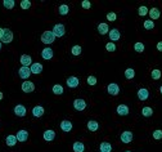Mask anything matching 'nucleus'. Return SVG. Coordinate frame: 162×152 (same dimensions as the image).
<instances>
[{
	"label": "nucleus",
	"instance_id": "obj_1",
	"mask_svg": "<svg viewBox=\"0 0 162 152\" xmlns=\"http://www.w3.org/2000/svg\"><path fill=\"white\" fill-rule=\"evenodd\" d=\"M55 40V35L53 34V31H45L43 32L41 35V41L44 44H51V43H54Z\"/></svg>",
	"mask_w": 162,
	"mask_h": 152
},
{
	"label": "nucleus",
	"instance_id": "obj_2",
	"mask_svg": "<svg viewBox=\"0 0 162 152\" xmlns=\"http://www.w3.org/2000/svg\"><path fill=\"white\" fill-rule=\"evenodd\" d=\"M53 34L55 35V38H62V36H64L66 34V30H64V25L62 23H57L54 27H53Z\"/></svg>",
	"mask_w": 162,
	"mask_h": 152
},
{
	"label": "nucleus",
	"instance_id": "obj_3",
	"mask_svg": "<svg viewBox=\"0 0 162 152\" xmlns=\"http://www.w3.org/2000/svg\"><path fill=\"white\" fill-rule=\"evenodd\" d=\"M2 40L3 43H5V44H9V43L13 41V32L12 30H9V28H4V34L2 36Z\"/></svg>",
	"mask_w": 162,
	"mask_h": 152
},
{
	"label": "nucleus",
	"instance_id": "obj_4",
	"mask_svg": "<svg viewBox=\"0 0 162 152\" xmlns=\"http://www.w3.org/2000/svg\"><path fill=\"white\" fill-rule=\"evenodd\" d=\"M73 107H75V110H77V111H84L86 108V102L84 99L77 98L73 101Z\"/></svg>",
	"mask_w": 162,
	"mask_h": 152
},
{
	"label": "nucleus",
	"instance_id": "obj_5",
	"mask_svg": "<svg viewBox=\"0 0 162 152\" xmlns=\"http://www.w3.org/2000/svg\"><path fill=\"white\" fill-rule=\"evenodd\" d=\"M18 75H19L21 79H23V80L28 79V77H30V75H31V70H30V67H25V66H22V67L18 70Z\"/></svg>",
	"mask_w": 162,
	"mask_h": 152
},
{
	"label": "nucleus",
	"instance_id": "obj_6",
	"mask_svg": "<svg viewBox=\"0 0 162 152\" xmlns=\"http://www.w3.org/2000/svg\"><path fill=\"white\" fill-rule=\"evenodd\" d=\"M34 90H35V84L32 81H23V83H22V92L32 93Z\"/></svg>",
	"mask_w": 162,
	"mask_h": 152
},
{
	"label": "nucleus",
	"instance_id": "obj_7",
	"mask_svg": "<svg viewBox=\"0 0 162 152\" xmlns=\"http://www.w3.org/2000/svg\"><path fill=\"white\" fill-rule=\"evenodd\" d=\"M107 92L111 94V96H119L120 86L117 85V84H115V83H112V84H109V85L107 86Z\"/></svg>",
	"mask_w": 162,
	"mask_h": 152
},
{
	"label": "nucleus",
	"instance_id": "obj_8",
	"mask_svg": "<svg viewBox=\"0 0 162 152\" xmlns=\"http://www.w3.org/2000/svg\"><path fill=\"white\" fill-rule=\"evenodd\" d=\"M26 107L23 105H17L14 107V113H16V116H19V117H25L26 116Z\"/></svg>",
	"mask_w": 162,
	"mask_h": 152
},
{
	"label": "nucleus",
	"instance_id": "obj_9",
	"mask_svg": "<svg viewBox=\"0 0 162 152\" xmlns=\"http://www.w3.org/2000/svg\"><path fill=\"white\" fill-rule=\"evenodd\" d=\"M120 138H121V142H122V143L129 144V143L132 142V133L129 132V130H126V132H124V133L121 134Z\"/></svg>",
	"mask_w": 162,
	"mask_h": 152
},
{
	"label": "nucleus",
	"instance_id": "obj_10",
	"mask_svg": "<svg viewBox=\"0 0 162 152\" xmlns=\"http://www.w3.org/2000/svg\"><path fill=\"white\" fill-rule=\"evenodd\" d=\"M19 62L22 66H25V67H30V64L32 63V58L28 54H22L21 55V58H19Z\"/></svg>",
	"mask_w": 162,
	"mask_h": 152
},
{
	"label": "nucleus",
	"instance_id": "obj_11",
	"mask_svg": "<svg viewBox=\"0 0 162 152\" xmlns=\"http://www.w3.org/2000/svg\"><path fill=\"white\" fill-rule=\"evenodd\" d=\"M53 49H50V48H45V49H43L41 50V57L44 60H47V61H50L51 58H53Z\"/></svg>",
	"mask_w": 162,
	"mask_h": 152
},
{
	"label": "nucleus",
	"instance_id": "obj_12",
	"mask_svg": "<svg viewBox=\"0 0 162 152\" xmlns=\"http://www.w3.org/2000/svg\"><path fill=\"white\" fill-rule=\"evenodd\" d=\"M16 137H17V141H19V142H26V141L28 139V132H27V130H25V129L18 130Z\"/></svg>",
	"mask_w": 162,
	"mask_h": 152
},
{
	"label": "nucleus",
	"instance_id": "obj_13",
	"mask_svg": "<svg viewBox=\"0 0 162 152\" xmlns=\"http://www.w3.org/2000/svg\"><path fill=\"white\" fill-rule=\"evenodd\" d=\"M108 35H109V40H112V43H113V41H117V40H120V36H121L120 31L117 30V28H112V30H109Z\"/></svg>",
	"mask_w": 162,
	"mask_h": 152
},
{
	"label": "nucleus",
	"instance_id": "obj_14",
	"mask_svg": "<svg viewBox=\"0 0 162 152\" xmlns=\"http://www.w3.org/2000/svg\"><path fill=\"white\" fill-rule=\"evenodd\" d=\"M43 137H44V139H45L47 142H51L55 138V132H54V130H51V129H48V130L44 132Z\"/></svg>",
	"mask_w": 162,
	"mask_h": 152
},
{
	"label": "nucleus",
	"instance_id": "obj_15",
	"mask_svg": "<svg viewBox=\"0 0 162 152\" xmlns=\"http://www.w3.org/2000/svg\"><path fill=\"white\" fill-rule=\"evenodd\" d=\"M61 130H62V132H64V133L71 132V130H72V122L68 121V120H63L61 122Z\"/></svg>",
	"mask_w": 162,
	"mask_h": 152
},
{
	"label": "nucleus",
	"instance_id": "obj_16",
	"mask_svg": "<svg viewBox=\"0 0 162 152\" xmlns=\"http://www.w3.org/2000/svg\"><path fill=\"white\" fill-rule=\"evenodd\" d=\"M149 97V92L148 89H145V88H140L138 90V98L140 99V101H147Z\"/></svg>",
	"mask_w": 162,
	"mask_h": 152
},
{
	"label": "nucleus",
	"instance_id": "obj_17",
	"mask_svg": "<svg viewBox=\"0 0 162 152\" xmlns=\"http://www.w3.org/2000/svg\"><path fill=\"white\" fill-rule=\"evenodd\" d=\"M67 85L70 86V88H77L79 86V84H80V81H79V79L76 77V76H70L68 79H67Z\"/></svg>",
	"mask_w": 162,
	"mask_h": 152
},
{
	"label": "nucleus",
	"instance_id": "obj_18",
	"mask_svg": "<svg viewBox=\"0 0 162 152\" xmlns=\"http://www.w3.org/2000/svg\"><path fill=\"white\" fill-rule=\"evenodd\" d=\"M116 111L120 116H126V115H129V107L126 105H120V106H117Z\"/></svg>",
	"mask_w": 162,
	"mask_h": 152
},
{
	"label": "nucleus",
	"instance_id": "obj_19",
	"mask_svg": "<svg viewBox=\"0 0 162 152\" xmlns=\"http://www.w3.org/2000/svg\"><path fill=\"white\" fill-rule=\"evenodd\" d=\"M31 74H35V75H38V74H41V71H43V64L41 63H32L31 64Z\"/></svg>",
	"mask_w": 162,
	"mask_h": 152
},
{
	"label": "nucleus",
	"instance_id": "obj_20",
	"mask_svg": "<svg viewBox=\"0 0 162 152\" xmlns=\"http://www.w3.org/2000/svg\"><path fill=\"white\" fill-rule=\"evenodd\" d=\"M32 115L35 117H41L43 115H44V107L41 106H35L32 108Z\"/></svg>",
	"mask_w": 162,
	"mask_h": 152
},
{
	"label": "nucleus",
	"instance_id": "obj_21",
	"mask_svg": "<svg viewBox=\"0 0 162 152\" xmlns=\"http://www.w3.org/2000/svg\"><path fill=\"white\" fill-rule=\"evenodd\" d=\"M5 142H6V144H8V146L9 147H14V146H16V144H17V137L16 135H8V137H6V138H5Z\"/></svg>",
	"mask_w": 162,
	"mask_h": 152
},
{
	"label": "nucleus",
	"instance_id": "obj_22",
	"mask_svg": "<svg viewBox=\"0 0 162 152\" xmlns=\"http://www.w3.org/2000/svg\"><path fill=\"white\" fill-rule=\"evenodd\" d=\"M148 13H149V17H151L152 21H153V19H158L160 16H161L160 9H157V8H152V9H149Z\"/></svg>",
	"mask_w": 162,
	"mask_h": 152
},
{
	"label": "nucleus",
	"instance_id": "obj_23",
	"mask_svg": "<svg viewBox=\"0 0 162 152\" xmlns=\"http://www.w3.org/2000/svg\"><path fill=\"white\" fill-rule=\"evenodd\" d=\"M87 129L90 130V132H97V130L99 129V124L97 121H94V120H90V121H87Z\"/></svg>",
	"mask_w": 162,
	"mask_h": 152
},
{
	"label": "nucleus",
	"instance_id": "obj_24",
	"mask_svg": "<svg viewBox=\"0 0 162 152\" xmlns=\"http://www.w3.org/2000/svg\"><path fill=\"white\" fill-rule=\"evenodd\" d=\"M98 32H99L100 35H106V34H108V32H109V27H108V25H107V23H99V25H98Z\"/></svg>",
	"mask_w": 162,
	"mask_h": 152
},
{
	"label": "nucleus",
	"instance_id": "obj_25",
	"mask_svg": "<svg viewBox=\"0 0 162 152\" xmlns=\"http://www.w3.org/2000/svg\"><path fill=\"white\" fill-rule=\"evenodd\" d=\"M72 150L75 151V152H84L85 151V146H84V143H81V142L77 141V142L73 143Z\"/></svg>",
	"mask_w": 162,
	"mask_h": 152
},
{
	"label": "nucleus",
	"instance_id": "obj_26",
	"mask_svg": "<svg viewBox=\"0 0 162 152\" xmlns=\"http://www.w3.org/2000/svg\"><path fill=\"white\" fill-rule=\"evenodd\" d=\"M99 147H100V151H102V152H111V151H112L111 143H108V142H102Z\"/></svg>",
	"mask_w": 162,
	"mask_h": 152
},
{
	"label": "nucleus",
	"instance_id": "obj_27",
	"mask_svg": "<svg viewBox=\"0 0 162 152\" xmlns=\"http://www.w3.org/2000/svg\"><path fill=\"white\" fill-rule=\"evenodd\" d=\"M125 77L129 79V80L134 79V77H135V71H134V68H126V70H125Z\"/></svg>",
	"mask_w": 162,
	"mask_h": 152
},
{
	"label": "nucleus",
	"instance_id": "obj_28",
	"mask_svg": "<svg viewBox=\"0 0 162 152\" xmlns=\"http://www.w3.org/2000/svg\"><path fill=\"white\" fill-rule=\"evenodd\" d=\"M142 115L144 117H151L152 115H153V110L151 107H143V110H142Z\"/></svg>",
	"mask_w": 162,
	"mask_h": 152
},
{
	"label": "nucleus",
	"instance_id": "obj_29",
	"mask_svg": "<svg viewBox=\"0 0 162 152\" xmlns=\"http://www.w3.org/2000/svg\"><path fill=\"white\" fill-rule=\"evenodd\" d=\"M58 12H59L61 16H66V14H68L70 12V8H68V5H66V4H62L59 8H58Z\"/></svg>",
	"mask_w": 162,
	"mask_h": 152
},
{
	"label": "nucleus",
	"instance_id": "obj_30",
	"mask_svg": "<svg viewBox=\"0 0 162 152\" xmlns=\"http://www.w3.org/2000/svg\"><path fill=\"white\" fill-rule=\"evenodd\" d=\"M53 93L55 94V96H61V94H63V86L59 85V84H55L53 86Z\"/></svg>",
	"mask_w": 162,
	"mask_h": 152
},
{
	"label": "nucleus",
	"instance_id": "obj_31",
	"mask_svg": "<svg viewBox=\"0 0 162 152\" xmlns=\"http://www.w3.org/2000/svg\"><path fill=\"white\" fill-rule=\"evenodd\" d=\"M144 28L145 30H153L154 28V22L152 19H147V21H144Z\"/></svg>",
	"mask_w": 162,
	"mask_h": 152
},
{
	"label": "nucleus",
	"instance_id": "obj_32",
	"mask_svg": "<svg viewBox=\"0 0 162 152\" xmlns=\"http://www.w3.org/2000/svg\"><path fill=\"white\" fill-rule=\"evenodd\" d=\"M14 4H16L14 0H4V2H3V5L5 6L6 9H13L14 8Z\"/></svg>",
	"mask_w": 162,
	"mask_h": 152
},
{
	"label": "nucleus",
	"instance_id": "obj_33",
	"mask_svg": "<svg viewBox=\"0 0 162 152\" xmlns=\"http://www.w3.org/2000/svg\"><path fill=\"white\" fill-rule=\"evenodd\" d=\"M19 5H21V8H22V9L27 10V9H30V8H31V2H30V0H22Z\"/></svg>",
	"mask_w": 162,
	"mask_h": 152
},
{
	"label": "nucleus",
	"instance_id": "obj_34",
	"mask_svg": "<svg viewBox=\"0 0 162 152\" xmlns=\"http://www.w3.org/2000/svg\"><path fill=\"white\" fill-rule=\"evenodd\" d=\"M81 52H83V49H81L80 45H75V47H72V49H71L72 55H80Z\"/></svg>",
	"mask_w": 162,
	"mask_h": 152
},
{
	"label": "nucleus",
	"instance_id": "obj_35",
	"mask_svg": "<svg viewBox=\"0 0 162 152\" xmlns=\"http://www.w3.org/2000/svg\"><path fill=\"white\" fill-rule=\"evenodd\" d=\"M151 76H152L153 80H158V79L161 77V71H160L158 68H154V70L151 72Z\"/></svg>",
	"mask_w": 162,
	"mask_h": 152
},
{
	"label": "nucleus",
	"instance_id": "obj_36",
	"mask_svg": "<svg viewBox=\"0 0 162 152\" xmlns=\"http://www.w3.org/2000/svg\"><path fill=\"white\" fill-rule=\"evenodd\" d=\"M134 49L136 50L138 53H143V52H144V49H145V47H144V44H143V43H135Z\"/></svg>",
	"mask_w": 162,
	"mask_h": 152
},
{
	"label": "nucleus",
	"instance_id": "obj_37",
	"mask_svg": "<svg viewBox=\"0 0 162 152\" xmlns=\"http://www.w3.org/2000/svg\"><path fill=\"white\" fill-rule=\"evenodd\" d=\"M138 13H139V16H140V17H144L145 14L148 13V8H147V6H144V5L139 6V9H138Z\"/></svg>",
	"mask_w": 162,
	"mask_h": 152
},
{
	"label": "nucleus",
	"instance_id": "obj_38",
	"mask_svg": "<svg viewBox=\"0 0 162 152\" xmlns=\"http://www.w3.org/2000/svg\"><path fill=\"white\" fill-rule=\"evenodd\" d=\"M153 139H162V130H154L153 132Z\"/></svg>",
	"mask_w": 162,
	"mask_h": 152
},
{
	"label": "nucleus",
	"instance_id": "obj_39",
	"mask_svg": "<svg viewBox=\"0 0 162 152\" xmlns=\"http://www.w3.org/2000/svg\"><path fill=\"white\" fill-rule=\"evenodd\" d=\"M107 19L109 21V22H115V21L117 19V16H116V13H113V12L108 13V14H107Z\"/></svg>",
	"mask_w": 162,
	"mask_h": 152
},
{
	"label": "nucleus",
	"instance_id": "obj_40",
	"mask_svg": "<svg viewBox=\"0 0 162 152\" xmlns=\"http://www.w3.org/2000/svg\"><path fill=\"white\" fill-rule=\"evenodd\" d=\"M106 49L108 50V52H115L116 50V45H115V43H107V45H106Z\"/></svg>",
	"mask_w": 162,
	"mask_h": 152
},
{
	"label": "nucleus",
	"instance_id": "obj_41",
	"mask_svg": "<svg viewBox=\"0 0 162 152\" xmlns=\"http://www.w3.org/2000/svg\"><path fill=\"white\" fill-rule=\"evenodd\" d=\"M87 84H89V85H95V84H97V77H95V76H89V77H87Z\"/></svg>",
	"mask_w": 162,
	"mask_h": 152
},
{
	"label": "nucleus",
	"instance_id": "obj_42",
	"mask_svg": "<svg viewBox=\"0 0 162 152\" xmlns=\"http://www.w3.org/2000/svg\"><path fill=\"white\" fill-rule=\"evenodd\" d=\"M81 6H83L84 9H90L91 4H90V2H87V0H84V2L81 3Z\"/></svg>",
	"mask_w": 162,
	"mask_h": 152
},
{
	"label": "nucleus",
	"instance_id": "obj_43",
	"mask_svg": "<svg viewBox=\"0 0 162 152\" xmlns=\"http://www.w3.org/2000/svg\"><path fill=\"white\" fill-rule=\"evenodd\" d=\"M157 50H160V52H162V41L157 43Z\"/></svg>",
	"mask_w": 162,
	"mask_h": 152
},
{
	"label": "nucleus",
	"instance_id": "obj_44",
	"mask_svg": "<svg viewBox=\"0 0 162 152\" xmlns=\"http://www.w3.org/2000/svg\"><path fill=\"white\" fill-rule=\"evenodd\" d=\"M3 34H4V28H2V27H0V39H2Z\"/></svg>",
	"mask_w": 162,
	"mask_h": 152
},
{
	"label": "nucleus",
	"instance_id": "obj_45",
	"mask_svg": "<svg viewBox=\"0 0 162 152\" xmlns=\"http://www.w3.org/2000/svg\"><path fill=\"white\" fill-rule=\"evenodd\" d=\"M3 97H4V94H3L2 92H0V101H2V99H3Z\"/></svg>",
	"mask_w": 162,
	"mask_h": 152
},
{
	"label": "nucleus",
	"instance_id": "obj_46",
	"mask_svg": "<svg viewBox=\"0 0 162 152\" xmlns=\"http://www.w3.org/2000/svg\"><path fill=\"white\" fill-rule=\"evenodd\" d=\"M160 92H161V94H162V86H161V88H160Z\"/></svg>",
	"mask_w": 162,
	"mask_h": 152
},
{
	"label": "nucleus",
	"instance_id": "obj_47",
	"mask_svg": "<svg viewBox=\"0 0 162 152\" xmlns=\"http://www.w3.org/2000/svg\"><path fill=\"white\" fill-rule=\"evenodd\" d=\"M0 50H2V41H0Z\"/></svg>",
	"mask_w": 162,
	"mask_h": 152
},
{
	"label": "nucleus",
	"instance_id": "obj_48",
	"mask_svg": "<svg viewBox=\"0 0 162 152\" xmlns=\"http://www.w3.org/2000/svg\"><path fill=\"white\" fill-rule=\"evenodd\" d=\"M125 152H131V151H125Z\"/></svg>",
	"mask_w": 162,
	"mask_h": 152
},
{
	"label": "nucleus",
	"instance_id": "obj_49",
	"mask_svg": "<svg viewBox=\"0 0 162 152\" xmlns=\"http://www.w3.org/2000/svg\"><path fill=\"white\" fill-rule=\"evenodd\" d=\"M99 152H102V151H99Z\"/></svg>",
	"mask_w": 162,
	"mask_h": 152
}]
</instances>
